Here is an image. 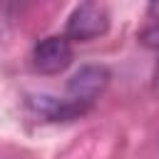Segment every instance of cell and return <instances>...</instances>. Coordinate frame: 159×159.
Segmentation results:
<instances>
[{"mask_svg":"<svg viewBox=\"0 0 159 159\" xmlns=\"http://www.w3.org/2000/svg\"><path fill=\"white\" fill-rule=\"evenodd\" d=\"M152 92L159 97V62H157V67H154V75H152Z\"/></svg>","mask_w":159,"mask_h":159,"instance_id":"8992f818","label":"cell"},{"mask_svg":"<svg viewBox=\"0 0 159 159\" xmlns=\"http://www.w3.org/2000/svg\"><path fill=\"white\" fill-rule=\"evenodd\" d=\"M149 15L159 17V2H152V5H149Z\"/></svg>","mask_w":159,"mask_h":159,"instance_id":"52a82bcc","label":"cell"},{"mask_svg":"<svg viewBox=\"0 0 159 159\" xmlns=\"http://www.w3.org/2000/svg\"><path fill=\"white\" fill-rule=\"evenodd\" d=\"M137 40H139V45H142V47L159 52V22H154V25L144 27V30L139 32V37H137Z\"/></svg>","mask_w":159,"mask_h":159,"instance_id":"5b68a950","label":"cell"},{"mask_svg":"<svg viewBox=\"0 0 159 159\" xmlns=\"http://www.w3.org/2000/svg\"><path fill=\"white\" fill-rule=\"evenodd\" d=\"M72 62V42L65 35H50L32 50V67L40 75H60Z\"/></svg>","mask_w":159,"mask_h":159,"instance_id":"3957f363","label":"cell"},{"mask_svg":"<svg viewBox=\"0 0 159 159\" xmlns=\"http://www.w3.org/2000/svg\"><path fill=\"white\" fill-rule=\"evenodd\" d=\"M27 107L45 122H70L89 112L87 107L67 99V97H50V94H37L27 99Z\"/></svg>","mask_w":159,"mask_h":159,"instance_id":"277c9868","label":"cell"},{"mask_svg":"<svg viewBox=\"0 0 159 159\" xmlns=\"http://www.w3.org/2000/svg\"><path fill=\"white\" fill-rule=\"evenodd\" d=\"M107 84H109V70L104 65H84L70 77L65 97L89 109L94 99L107 89Z\"/></svg>","mask_w":159,"mask_h":159,"instance_id":"7a4b0ae2","label":"cell"},{"mask_svg":"<svg viewBox=\"0 0 159 159\" xmlns=\"http://www.w3.org/2000/svg\"><path fill=\"white\" fill-rule=\"evenodd\" d=\"M109 30V12L99 2H82L72 10L65 25V37L72 42H89Z\"/></svg>","mask_w":159,"mask_h":159,"instance_id":"6da1fadb","label":"cell"}]
</instances>
